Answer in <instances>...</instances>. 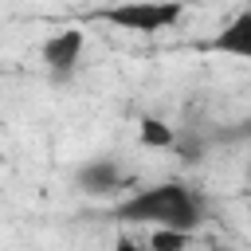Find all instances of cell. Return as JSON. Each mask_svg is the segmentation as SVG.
<instances>
[{
	"label": "cell",
	"mask_w": 251,
	"mask_h": 251,
	"mask_svg": "<svg viewBox=\"0 0 251 251\" xmlns=\"http://www.w3.org/2000/svg\"><path fill=\"white\" fill-rule=\"evenodd\" d=\"M114 216L129 220V224L196 231L204 224V196L184 180H161V184H149V188H137L133 196H126Z\"/></svg>",
	"instance_id": "obj_1"
},
{
	"label": "cell",
	"mask_w": 251,
	"mask_h": 251,
	"mask_svg": "<svg viewBox=\"0 0 251 251\" xmlns=\"http://www.w3.org/2000/svg\"><path fill=\"white\" fill-rule=\"evenodd\" d=\"M102 24L118 27V31H137V35H157L169 31L184 20V4L180 0H122L98 12Z\"/></svg>",
	"instance_id": "obj_2"
},
{
	"label": "cell",
	"mask_w": 251,
	"mask_h": 251,
	"mask_svg": "<svg viewBox=\"0 0 251 251\" xmlns=\"http://www.w3.org/2000/svg\"><path fill=\"white\" fill-rule=\"evenodd\" d=\"M82 47H86L82 27H63V31H55V35L43 39L39 59H43V67H47V75L55 82H67L78 71V63H82Z\"/></svg>",
	"instance_id": "obj_3"
},
{
	"label": "cell",
	"mask_w": 251,
	"mask_h": 251,
	"mask_svg": "<svg viewBox=\"0 0 251 251\" xmlns=\"http://www.w3.org/2000/svg\"><path fill=\"white\" fill-rule=\"evenodd\" d=\"M75 184H78L86 196H114V192L126 188V173H122V165H118L114 157H90V161L78 165Z\"/></svg>",
	"instance_id": "obj_4"
},
{
	"label": "cell",
	"mask_w": 251,
	"mask_h": 251,
	"mask_svg": "<svg viewBox=\"0 0 251 251\" xmlns=\"http://www.w3.org/2000/svg\"><path fill=\"white\" fill-rule=\"evenodd\" d=\"M208 47L220 51V55H231V59H247V63H251V8L235 12V16L212 35Z\"/></svg>",
	"instance_id": "obj_5"
},
{
	"label": "cell",
	"mask_w": 251,
	"mask_h": 251,
	"mask_svg": "<svg viewBox=\"0 0 251 251\" xmlns=\"http://www.w3.org/2000/svg\"><path fill=\"white\" fill-rule=\"evenodd\" d=\"M137 141L145 149H173L176 145V129L161 118H141L137 122Z\"/></svg>",
	"instance_id": "obj_6"
},
{
	"label": "cell",
	"mask_w": 251,
	"mask_h": 251,
	"mask_svg": "<svg viewBox=\"0 0 251 251\" xmlns=\"http://www.w3.org/2000/svg\"><path fill=\"white\" fill-rule=\"evenodd\" d=\"M188 243H192V231H184V227H153V235H149L153 251H176Z\"/></svg>",
	"instance_id": "obj_7"
},
{
	"label": "cell",
	"mask_w": 251,
	"mask_h": 251,
	"mask_svg": "<svg viewBox=\"0 0 251 251\" xmlns=\"http://www.w3.org/2000/svg\"><path fill=\"white\" fill-rule=\"evenodd\" d=\"M247 188H251V165H247Z\"/></svg>",
	"instance_id": "obj_8"
},
{
	"label": "cell",
	"mask_w": 251,
	"mask_h": 251,
	"mask_svg": "<svg viewBox=\"0 0 251 251\" xmlns=\"http://www.w3.org/2000/svg\"><path fill=\"white\" fill-rule=\"evenodd\" d=\"M247 200H251V188H247Z\"/></svg>",
	"instance_id": "obj_9"
}]
</instances>
